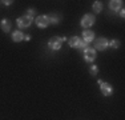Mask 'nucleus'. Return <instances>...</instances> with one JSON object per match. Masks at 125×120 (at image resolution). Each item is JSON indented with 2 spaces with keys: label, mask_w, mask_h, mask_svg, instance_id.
<instances>
[{
  "label": "nucleus",
  "mask_w": 125,
  "mask_h": 120,
  "mask_svg": "<svg viewBox=\"0 0 125 120\" xmlns=\"http://www.w3.org/2000/svg\"><path fill=\"white\" fill-rule=\"evenodd\" d=\"M65 40H67L65 36H61V37H59V36H53V37L49 39L48 47L51 48V49H53V51H57V49H60V48H61L62 43H64Z\"/></svg>",
  "instance_id": "nucleus-1"
},
{
  "label": "nucleus",
  "mask_w": 125,
  "mask_h": 120,
  "mask_svg": "<svg viewBox=\"0 0 125 120\" xmlns=\"http://www.w3.org/2000/svg\"><path fill=\"white\" fill-rule=\"evenodd\" d=\"M68 43H69V46L72 48H87V43H84V41L81 40L80 37H77V36H73V37H71L69 40H68Z\"/></svg>",
  "instance_id": "nucleus-2"
},
{
  "label": "nucleus",
  "mask_w": 125,
  "mask_h": 120,
  "mask_svg": "<svg viewBox=\"0 0 125 120\" xmlns=\"http://www.w3.org/2000/svg\"><path fill=\"white\" fill-rule=\"evenodd\" d=\"M94 47H96V49L99 51H104L106 49V48L109 47V41L106 40L105 37H99L94 40Z\"/></svg>",
  "instance_id": "nucleus-3"
},
{
  "label": "nucleus",
  "mask_w": 125,
  "mask_h": 120,
  "mask_svg": "<svg viewBox=\"0 0 125 120\" xmlns=\"http://www.w3.org/2000/svg\"><path fill=\"white\" fill-rule=\"evenodd\" d=\"M96 49L94 48H89V47H87L84 49V59H85V61H93L94 59H96Z\"/></svg>",
  "instance_id": "nucleus-4"
},
{
  "label": "nucleus",
  "mask_w": 125,
  "mask_h": 120,
  "mask_svg": "<svg viewBox=\"0 0 125 120\" xmlns=\"http://www.w3.org/2000/svg\"><path fill=\"white\" fill-rule=\"evenodd\" d=\"M16 23L20 28H27V27H29L32 24V17L27 16V15L25 16H21V17H17Z\"/></svg>",
  "instance_id": "nucleus-5"
},
{
  "label": "nucleus",
  "mask_w": 125,
  "mask_h": 120,
  "mask_svg": "<svg viewBox=\"0 0 125 120\" xmlns=\"http://www.w3.org/2000/svg\"><path fill=\"white\" fill-rule=\"evenodd\" d=\"M94 23V16L91 13H85L84 16H83L81 19V25L84 27V28H89L91 25H93Z\"/></svg>",
  "instance_id": "nucleus-6"
},
{
  "label": "nucleus",
  "mask_w": 125,
  "mask_h": 120,
  "mask_svg": "<svg viewBox=\"0 0 125 120\" xmlns=\"http://www.w3.org/2000/svg\"><path fill=\"white\" fill-rule=\"evenodd\" d=\"M100 84V88H101V92H103V95L104 96H111L112 95V92H113V88H112V85L109 83H104V82H99Z\"/></svg>",
  "instance_id": "nucleus-7"
},
{
  "label": "nucleus",
  "mask_w": 125,
  "mask_h": 120,
  "mask_svg": "<svg viewBox=\"0 0 125 120\" xmlns=\"http://www.w3.org/2000/svg\"><path fill=\"white\" fill-rule=\"evenodd\" d=\"M36 24L39 28H47V27L49 25V20H48V16H39L36 19Z\"/></svg>",
  "instance_id": "nucleus-8"
},
{
  "label": "nucleus",
  "mask_w": 125,
  "mask_h": 120,
  "mask_svg": "<svg viewBox=\"0 0 125 120\" xmlns=\"http://www.w3.org/2000/svg\"><path fill=\"white\" fill-rule=\"evenodd\" d=\"M94 40V34L93 31H89V29H85L83 32V41L84 43H91V41Z\"/></svg>",
  "instance_id": "nucleus-9"
},
{
  "label": "nucleus",
  "mask_w": 125,
  "mask_h": 120,
  "mask_svg": "<svg viewBox=\"0 0 125 120\" xmlns=\"http://www.w3.org/2000/svg\"><path fill=\"white\" fill-rule=\"evenodd\" d=\"M121 7H123V1L121 0H112V1H109V8H111L112 11H120Z\"/></svg>",
  "instance_id": "nucleus-10"
},
{
  "label": "nucleus",
  "mask_w": 125,
  "mask_h": 120,
  "mask_svg": "<svg viewBox=\"0 0 125 120\" xmlns=\"http://www.w3.org/2000/svg\"><path fill=\"white\" fill-rule=\"evenodd\" d=\"M0 27H1L3 32H10L11 31V22L8 19H3L0 22Z\"/></svg>",
  "instance_id": "nucleus-11"
},
{
  "label": "nucleus",
  "mask_w": 125,
  "mask_h": 120,
  "mask_svg": "<svg viewBox=\"0 0 125 120\" xmlns=\"http://www.w3.org/2000/svg\"><path fill=\"white\" fill-rule=\"evenodd\" d=\"M23 39H24V34H23L21 31H19V29L12 34V40L13 41H21Z\"/></svg>",
  "instance_id": "nucleus-12"
},
{
  "label": "nucleus",
  "mask_w": 125,
  "mask_h": 120,
  "mask_svg": "<svg viewBox=\"0 0 125 120\" xmlns=\"http://www.w3.org/2000/svg\"><path fill=\"white\" fill-rule=\"evenodd\" d=\"M48 20H49V24H57L60 22V16L57 13H51L48 16Z\"/></svg>",
  "instance_id": "nucleus-13"
},
{
  "label": "nucleus",
  "mask_w": 125,
  "mask_h": 120,
  "mask_svg": "<svg viewBox=\"0 0 125 120\" xmlns=\"http://www.w3.org/2000/svg\"><path fill=\"white\" fill-rule=\"evenodd\" d=\"M92 8H93L94 13H99V12L103 11V4H101V1H94V4Z\"/></svg>",
  "instance_id": "nucleus-14"
},
{
  "label": "nucleus",
  "mask_w": 125,
  "mask_h": 120,
  "mask_svg": "<svg viewBox=\"0 0 125 120\" xmlns=\"http://www.w3.org/2000/svg\"><path fill=\"white\" fill-rule=\"evenodd\" d=\"M89 73H91L92 76H96V75L99 73V68H97L96 65H91V67H89Z\"/></svg>",
  "instance_id": "nucleus-15"
},
{
  "label": "nucleus",
  "mask_w": 125,
  "mask_h": 120,
  "mask_svg": "<svg viewBox=\"0 0 125 120\" xmlns=\"http://www.w3.org/2000/svg\"><path fill=\"white\" fill-rule=\"evenodd\" d=\"M109 46H111L112 48H118L120 47V41L118 40H112L111 43H109Z\"/></svg>",
  "instance_id": "nucleus-16"
},
{
  "label": "nucleus",
  "mask_w": 125,
  "mask_h": 120,
  "mask_svg": "<svg viewBox=\"0 0 125 120\" xmlns=\"http://www.w3.org/2000/svg\"><path fill=\"white\" fill-rule=\"evenodd\" d=\"M33 13H35V10H28L27 11V16H29V17H33Z\"/></svg>",
  "instance_id": "nucleus-17"
},
{
  "label": "nucleus",
  "mask_w": 125,
  "mask_h": 120,
  "mask_svg": "<svg viewBox=\"0 0 125 120\" xmlns=\"http://www.w3.org/2000/svg\"><path fill=\"white\" fill-rule=\"evenodd\" d=\"M120 16H121V17H124V16H125V11L123 10V8L120 10Z\"/></svg>",
  "instance_id": "nucleus-18"
},
{
  "label": "nucleus",
  "mask_w": 125,
  "mask_h": 120,
  "mask_svg": "<svg viewBox=\"0 0 125 120\" xmlns=\"http://www.w3.org/2000/svg\"><path fill=\"white\" fill-rule=\"evenodd\" d=\"M1 3H4V5H11V4H12V1H8V0H5V1H1Z\"/></svg>",
  "instance_id": "nucleus-19"
},
{
  "label": "nucleus",
  "mask_w": 125,
  "mask_h": 120,
  "mask_svg": "<svg viewBox=\"0 0 125 120\" xmlns=\"http://www.w3.org/2000/svg\"><path fill=\"white\" fill-rule=\"evenodd\" d=\"M24 39H25V40H31V36H29V35H25Z\"/></svg>",
  "instance_id": "nucleus-20"
}]
</instances>
